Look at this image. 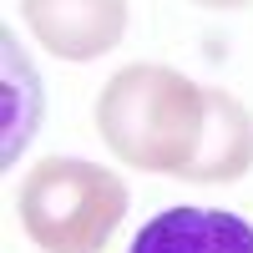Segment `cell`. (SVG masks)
Segmentation results:
<instances>
[{
    "label": "cell",
    "instance_id": "4",
    "mask_svg": "<svg viewBox=\"0 0 253 253\" xmlns=\"http://www.w3.org/2000/svg\"><path fill=\"white\" fill-rule=\"evenodd\" d=\"M126 253H253V223L223 208H167L132 238Z\"/></svg>",
    "mask_w": 253,
    "mask_h": 253
},
{
    "label": "cell",
    "instance_id": "1",
    "mask_svg": "<svg viewBox=\"0 0 253 253\" xmlns=\"http://www.w3.org/2000/svg\"><path fill=\"white\" fill-rule=\"evenodd\" d=\"M208 91H193L182 76L162 66H132L101 91V132L137 167H177L208 137Z\"/></svg>",
    "mask_w": 253,
    "mask_h": 253
},
{
    "label": "cell",
    "instance_id": "5",
    "mask_svg": "<svg viewBox=\"0 0 253 253\" xmlns=\"http://www.w3.org/2000/svg\"><path fill=\"white\" fill-rule=\"evenodd\" d=\"M203 5H243V0H203Z\"/></svg>",
    "mask_w": 253,
    "mask_h": 253
},
{
    "label": "cell",
    "instance_id": "2",
    "mask_svg": "<svg viewBox=\"0 0 253 253\" xmlns=\"http://www.w3.org/2000/svg\"><path fill=\"white\" fill-rule=\"evenodd\" d=\"M71 182H66V162H46L41 172L26 182L20 193V213H26V228L56 253H91L107 228L122 218L126 208V187L101 172V167H86L81 162V177H76V198Z\"/></svg>",
    "mask_w": 253,
    "mask_h": 253
},
{
    "label": "cell",
    "instance_id": "3",
    "mask_svg": "<svg viewBox=\"0 0 253 253\" xmlns=\"http://www.w3.org/2000/svg\"><path fill=\"white\" fill-rule=\"evenodd\" d=\"M31 31L56 56H96L122 41L126 5L122 0H26Z\"/></svg>",
    "mask_w": 253,
    "mask_h": 253
}]
</instances>
